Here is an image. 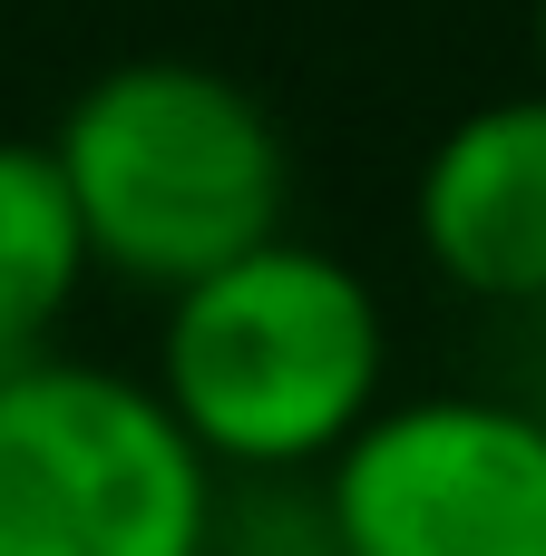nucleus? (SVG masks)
<instances>
[{
  "instance_id": "f03ea898",
  "label": "nucleus",
  "mask_w": 546,
  "mask_h": 556,
  "mask_svg": "<svg viewBox=\"0 0 546 556\" xmlns=\"http://www.w3.org/2000/svg\"><path fill=\"white\" fill-rule=\"evenodd\" d=\"M39 147L68 186L88 274H117L137 293L205 283L215 264L274 244L293 205L283 117L234 68L166 49L98 68Z\"/></svg>"
},
{
  "instance_id": "39448f33",
  "label": "nucleus",
  "mask_w": 546,
  "mask_h": 556,
  "mask_svg": "<svg viewBox=\"0 0 546 556\" xmlns=\"http://www.w3.org/2000/svg\"><path fill=\"white\" fill-rule=\"evenodd\" d=\"M410 235L440 283L498 313H546V88L440 127L410 186Z\"/></svg>"
},
{
  "instance_id": "7ed1b4c3",
  "label": "nucleus",
  "mask_w": 546,
  "mask_h": 556,
  "mask_svg": "<svg viewBox=\"0 0 546 556\" xmlns=\"http://www.w3.org/2000/svg\"><path fill=\"white\" fill-rule=\"evenodd\" d=\"M215 498L147 371L78 352L0 371V556H205Z\"/></svg>"
},
{
  "instance_id": "423d86ee",
  "label": "nucleus",
  "mask_w": 546,
  "mask_h": 556,
  "mask_svg": "<svg viewBox=\"0 0 546 556\" xmlns=\"http://www.w3.org/2000/svg\"><path fill=\"white\" fill-rule=\"evenodd\" d=\"M78 293H88V244L68 186L39 137H0V371L49 362Z\"/></svg>"
},
{
  "instance_id": "f257e3e1",
  "label": "nucleus",
  "mask_w": 546,
  "mask_h": 556,
  "mask_svg": "<svg viewBox=\"0 0 546 556\" xmlns=\"http://www.w3.org/2000/svg\"><path fill=\"white\" fill-rule=\"evenodd\" d=\"M147 391L215 479L293 489L391 401V313L361 264L274 235L166 293Z\"/></svg>"
},
{
  "instance_id": "20e7f679",
  "label": "nucleus",
  "mask_w": 546,
  "mask_h": 556,
  "mask_svg": "<svg viewBox=\"0 0 546 556\" xmlns=\"http://www.w3.org/2000/svg\"><path fill=\"white\" fill-rule=\"evenodd\" d=\"M313 508L332 556H546V410L508 391L381 401Z\"/></svg>"
},
{
  "instance_id": "0eeeda50",
  "label": "nucleus",
  "mask_w": 546,
  "mask_h": 556,
  "mask_svg": "<svg viewBox=\"0 0 546 556\" xmlns=\"http://www.w3.org/2000/svg\"><path fill=\"white\" fill-rule=\"evenodd\" d=\"M537 68H546V0H537ZM537 88H546V78H537Z\"/></svg>"
}]
</instances>
